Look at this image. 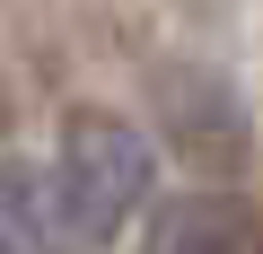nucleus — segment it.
<instances>
[{
  "label": "nucleus",
  "mask_w": 263,
  "mask_h": 254,
  "mask_svg": "<svg viewBox=\"0 0 263 254\" xmlns=\"http://www.w3.org/2000/svg\"><path fill=\"white\" fill-rule=\"evenodd\" d=\"M149 175H158V149L123 114H97V105L62 114V175L53 184H62V219L79 245H114L132 228V210L149 202Z\"/></svg>",
  "instance_id": "f257e3e1"
},
{
  "label": "nucleus",
  "mask_w": 263,
  "mask_h": 254,
  "mask_svg": "<svg viewBox=\"0 0 263 254\" xmlns=\"http://www.w3.org/2000/svg\"><path fill=\"white\" fill-rule=\"evenodd\" d=\"M158 105H167L176 149H193V158H211V167H237V158H246V114H237L228 79H211V70H167V79H158Z\"/></svg>",
  "instance_id": "f03ea898"
},
{
  "label": "nucleus",
  "mask_w": 263,
  "mask_h": 254,
  "mask_svg": "<svg viewBox=\"0 0 263 254\" xmlns=\"http://www.w3.org/2000/svg\"><path fill=\"white\" fill-rule=\"evenodd\" d=\"M149 254H263V202L246 193H184L158 210Z\"/></svg>",
  "instance_id": "7ed1b4c3"
},
{
  "label": "nucleus",
  "mask_w": 263,
  "mask_h": 254,
  "mask_svg": "<svg viewBox=\"0 0 263 254\" xmlns=\"http://www.w3.org/2000/svg\"><path fill=\"white\" fill-rule=\"evenodd\" d=\"M70 219H62V184L27 158H0V254H70Z\"/></svg>",
  "instance_id": "20e7f679"
}]
</instances>
